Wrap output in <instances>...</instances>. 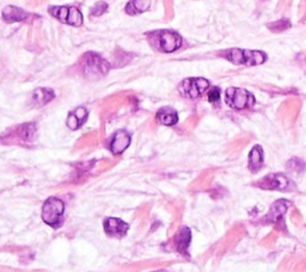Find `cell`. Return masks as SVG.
I'll return each instance as SVG.
<instances>
[{
	"label": "cell",
	"mask_w": 306,
	"mask_h": 272,
	"mask_svg": "<svg viewBox=\"0 0 306 272\" xmlns=\"http://www.w3.org/2000/svg\"><path fill=\"white\" fill-rule=\"evenodd\" d=\"M227 60L235 65L256 66L263 64L267 60V56L259 51H249V49L232 48L226 52L225 56Z\"/></svg>",
	"instance_id": "cell-1"
},
{
	"label": "cell",
	"mask_w": 306,
	"mask_h": 272,
	"mask_svg": "<svg viewBox=\"0 0 306 272\" xmlns=\"http://www.w3.org/2000/svg\"><path fill=\"white\" fill-rule=\"evenodd\" d=\"M65 204L59 198H48L42 207V219L45 223L53 228H59L62 223Z\"/></svg>",
	"instance_id": "cell-2"
},
{
	"label": "cell",
	"mask_w": 306,
	"mask_h": 272,
	"mask_svg": "<svg viewBox=\"0 0 306 272\" xmlns=\"http://www.w3.org/2000/svg\"><path fill=\"white\" fill-rule=\"evenodd\" d=\"M154 46L164 53H172L182 46V37L176 31L159 30L150 34Z\"/></svg>",
	"instance_id": "cell-3"
},
{
	"label": "cell",
	"mask_w": 306,
	"mask_h": 272,
	"mask_svg": "<svg viewBox=\"0 0 306 272\" xmlns=\"http://www.w3.org/2000/svg\"><path fill=\"white\" fill-rule=\"evenodd\" d=\"M48 11L51 16L65 24L73 27H80L83 24V14L74 6H51Z\"/></svg>",
	"instance_id": "cell-4"
},
{
	"label": "cell",
	"mask_w": 306,
	"mask_h": 272,
	"mask_svg": "<svg viewBox=\"0 0 306 272\" xmlns=\"http://www.w3.org/2000/svg\"><path fill=\"white\" fill-rule=\"evenodd\" d=\"M226 103L235 109L250 108L255 103V97L245 89L229 88L226 90Z\"/></svg>",
	"instance_id": "cell-5"
},
{
	"label": "cell",
	"mask_w": 306,
	"mask_h": 272,
	"mask_svg": "<svg viewBox=\"0 0 306 272\" xmlns=\"http://www.w3.org/2000/svg\"><path fill=\"white\" fill-rule=\"evenodd\" d=\"M110 70V64L103 59L96 53H88L85 56V65H84V72L86 76L92 78H98L105 76Z\"/></svg>",
	"instance_id": "cell-6"
},
{
	"label": "cell",
	"mask_w": 306,
	"mask_h": 272,
	"mask_svg": "<svg viewBox=\"0 0 306 272\" xmlns=\"http://www.w3.org/2000/svg\"><path fill=\"white\" fill-rule=\"evenodd\" d=\"M209 82L204 78H187L178 85V91L187 98H196L208 89Z\"/></svg>",
	"instance_id": "cell-7"
},
{
	"label": "cell",
	"mask_w": 306,
	"mask_h": 272,
	"mask_svg": "<svg viewBox=\"0 0 306 272\" xmlns=\"http://www.w3.org/2000/svg\"><path fill=\"white\" fill-rule=\"evenodd\" d=\"M259 187L265 190H279L290 191L294 189V184L288 178L282 174H270L262 179V181L257 184Z\"/></svg>",
	"instance_id": "cell-8"
},
{
	"label": "cell",
	"mask_w": 306,
	"mask_h": 272,
	"mask_svg": "<svg viewBox=\"0 0 306 272\" xmlns=\"http://www.w3.org/2000/svg\"><path fill=\"white\" fill-rule=\"evenodd\" d=\"M103 227H104L105 233L112 237L125 236L129 229V225L126 222L120 218H115V217L106 218L103 223Z\"/></svg>",
	"instance_id": "cell-9"
},
{
	"label": "cell",
	"mask_w": 306,
	"mask_h": 272,
	"mask_svg": "<svg viewBox=\"0 0 306 272\" xmlns=\"http://www.w3.org/2000/svg\"><path fill=\"white\" fill-rule=\"evenodd\" d=\"M131 144V136L126 131H118L112 136L109 149L114 155H120Z\"/></svg>",
	"instance_id": "cell-10"
},
{
	"label": "cell",
	"mask_w": 306,
	"mask_h": 272,
	"mask_svg": "<svg viewBox=\"0 0 306 272\" xmlns=\"http://www.w3.org/2000/svg\"><path fill=\"white\" fill-rule=\"evenodd\" d=\"M288 206H290V202L287 201H279L274 203V204L271 205L268 215L264 217L265 223H273V222L278 221V219H280V217L285 215Z\"/></svg>",
	"instance_id": "cell-11"
},
{
	"label": "cell",
	"mask_w": 306,
	"mask_h": 272,
	"mask_svg": "<svg viewBox=\"0 0 306 272\" xmlns=\"http://www.w3.org/2000/svg\"><path fill=\"white\" fill-rule=\"evenodd\" d=\"M28 17L29 13L25 12L24 10H22L21 7L8 5V6H6L4 10H2V18H4V21L7 23L25 21Z\"/></svg>",
	"instance_id": "cell-12"
},
{
	"label": "cell",
	"mask_w": 306,
	"mask_h": 272,
	"mask_svg": "<svg viewBox=\"0 0 306 272\" xmlns=\"http://www.w3.org/2000/svg\"><path fill=\"white\" fill-rule=\"evenodd\" d=\"M88 117H89V113L85 108H83V107H79V108H77L76 111H74L73 113H71V114L68 115L67 121H66V123H67L68 129L76 131V130L79 129V127L82 126L84 123H85Z\"/></svg>",
	"instance_id": "cell-13"
},
{
	"label": "cell",
	"mask_w": 306,
	"mask_h": 272,
	"mask_svg": "<svg viewBox=\"0 0 306 272\" xmlns=\"http://www.w3.org/2000/svg\"><path fill=\"white\" fill-rule=\"evenodd\" d=\"M157 120L159 121L161 125L172 126L177 124L178 114L175 109L170 108V107H164V108H161L158 111Z\"/></svg>",
	"instance_id": "cell-14"
},
{
	"label": "cell",
	"mask_w": 306,
	"mask_h": 272,
	"mask_svg": "<svg viewBox=\"0 0 306 272\" xmlns=\"http://www.w3.org/2000/svg\"><path fill=\"white\" fill-rule=\"evenodd\" d=\"M262 164H263V150L259 145H256L249 154V169L253 173H256L258 169H261Z\"/></svg>",
	"instance_id": "cell-15"
},
{
	"label": "cell",
	"mask_w": 306,
	"mask_h": 272,
	"mask_svg": "<svg viewBox=\"0 0 306 272\" xmlns=\"http://www.w3.org/2000/svg\"><path fill=\"white\" fill-rule=\"evenodd\" d=\"M190 241H192V233L190 229L187 227L181 228V230L178 231L177 236H176V247L180 253H186L188 250Z\"/></svg>",
	"instance_id": "cell-16"
},
{
	"label": "cell",
	"mask_w": 306,
	"mask_h": 272,
	"mask_svg": "<svg viewBox=\"0 0 306 272\" xmlns=\"http://www.w3.org/2000/svg\"><path fill=\"white\" fill-rule=\"evenodd\" d=\"M150 0H129V2L126 6V13L135 16L138 13L146 12L150 8Z\"/></svg>",
	"instance_id": "cell-17"
},
{
	"label": "cell",
	"mask_w": 306,
	"mask_h": 272,
	"mask_svg": "<svg viewBox=\"0 0 306 272\" xmlns=\"http://www.w3.org/2000/svg\"><path fill=\"white\" fill-rule=\"evenodd\" d=\"M34 101H35L36 103H39V105H46V103L51 102V100L54 98V91L51 90V89L47 88H40L36 89L35 91H34Z\"/></svg>",
	"instance_id": "cell-18"
},
{
	"label": "cell",
	"mask_w": 306,
	"mask_h": 272,
	"mask_svg": "<svg viewBox=\"0 0 306 272\" xmlns=\"http://www.w3.org/2000/svg\"><path fill=\"white\" fill-rule=\"evenodd\" d=\"M36 132V126L34 124H25V125H22L18 130V135L21 136L22 139L24 140H31L33 139L34 135Z\"/></svg>",
	"instance_id": "cell-19"
},
{
	"label": "cell",
	"mask_w": 306,
	"mask_h": 272,
	"mask_svg": "<svg viewBox=\"0 0 306 272\" xmlns=\"http://www.w3.org/2000/svg\"><path fill=\"white\" fill-rule=\"evenodd\" d=\"M287 168L290 169V172L293 173H303L305 169V162L300 158H292V160L288 161Z\"/></svg>",
	"instance_id": "cell-20"
},
{
	"label": "cell",
	"mask_w": 306,
	"mask_h": 272,
	"mask_svg": "<svg viewBox=\"0 0 306 272\" xmlns=\"http://www.w3.org/2000/svg\"><path fill=\"white\" fill-rule=\"evenodd\" d=\"M106 10H108V4L104 1H98L94 5V7L91 8L90 14L94 17H98V16H101V14L104 13Z\"/></svg>",
	"instance_id": "cell-21"
},
{
	"label": "cell",
	"mask_w": 306,
	"mask_h": 272,
	"mask_svg": "<svg viewBox=\"0 0 306 272\" xmlns=\"http://www.w3.org/2000/svg\"><path fill=\"white\" fill-rule=\"evenodd\" d=\"M268 27H269V29H271L273 31H282V30H285V29L290 28L291 24H290V22L286 21V19H281V21H279V22L271 23V24L268 25Z\"/></svg>",
	"instance_id": "cell-22"
},
{
	"label": "cell",
	"mask_w": 306,
	"mask_h": 272,
	"mask_svg": "<svg viewBox=\"0 0 306 272\" xmlns=\"http://www.w3.org/2000/svg\"><path fill=\"white\" fill-rule=\"evenodd\" d=\"M220 100V89L218 86H214L208 91V101L210 103H216Z\"/></svg>",
	"instance_id": "cell-23"
}]
</instances>
